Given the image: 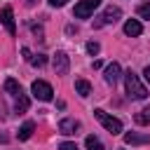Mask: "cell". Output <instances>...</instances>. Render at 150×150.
<instances>
[{"instance_id": "1", "label": "cell", "mask_w": 150, "mask_h": 150, "mask_svg": "<svg viewBox=\"0 0 150 150\" xmlns=\"http://www.w3.org/2000/svg\"><path fill=\"white\" fill-rule=\"evenodd\" d=\"M124 87H127L129 98H134V101H143V98L148 96V89L143 87L141 77H138L134 70H127V73H124Z\"/></svg>"}, {"instance_id": "2", "label": "cell", "mask_w": 150, "mask_h": 150, "mask_svg": "<svg viewBox=\"0 0 150 150\" xmlns=\"http://www.w3.org/2000/svg\"><path fill=\"white\" fill-rule=\"evenodd\" d=\"M94 117L105 127V131H110L112 136H117V134H122V122L117 120V117H112V115H108L105 110H101V108H96L94 110Z\"/></svg>"}, {"instance_id": "3", "label": "cell", "mask_w": 150, "mask_h": 150, "mask_svg": "<svg viewBox=\"0 0 150 150\" xmlns=\"http://www.w3.org/2000/svg\"><path fill=\"white\" fill-rule=\"evenodd\" d=\"M30 91H33V96H35L38 101H52V98H54V89H52V84L45 82V80H35V82L30 84Z\"/></svg>"}, {"instance_id": "4", "label": "cell", "mask_w": 150, "mask_h": 150, "mask_svg": "<svg viewBox=\"0 0 150 150\" xmlns=\"http://www.w3.org/2000/svg\"><path fill=\"white\" fill-rule=\"evenodd\" d=\"M98 5H101V0H82V2H77V5H75L73 14H75L77 19H89Z\"/></svg>"}, {"instance_id": "5", "label": "cell", "mask_w": 150, "mask_h": 150, "mask_svg": "<svg viewBox=\"0 0 150 150\" xmlns=\"http://www.w3.org/2000/svg\"><path fill=\"white\" fill-rule=\"evenodd\" d=\"M120 19H122V9H120V7H108V9L94 21V26L101 28V26H105V23H115V21H120Z\"/></svg>"}, {"instance_id": "6", "label": "cell", "mask_w": 150, "mask_h": 150, "mask_svg": "<svg viewBox=\"0 0 150 150\" xmlns=\"http://www.w3.org/2000/svg\"><path fill=\"white\" fill-rule=\"evenodd\" d=\"M0 23L7 28V33H9V35H14V33H16V23H14V12H12V7H5V9L0 12Z\"/></svg>"}, {"instance_id": "7", "label": "cell", "mask_w": 150, "mask_h": 150, "mask_svg": "<svg viewBox=\"0 0 150 150\" xmlns=\"http://www.w3.org/2000/svg\"><path fill=\"white\" fill-rule=\"evenodd\" d=\"M68 66H70L68 54L66 52H56L54 54V70H56V75H66L68 73Z\"/></svg>"}, {"instance_id": "8", "label": "cell", "mask_w": 150, "mask_h": 150, "mask_svg": "<svg viewBox=\"0 0 150 150\" xmlns=\"http://www.w3.org/2000/svg\"><path fill=\"white\" fill-rule=\"evenodd\" d=\"M77 129H80V122L73 117H66L59 122V134H63V136H73V134H77Z\"/></svg>"}, {"instance_id": "9", "label": "cell", "mask_w": 150, "mask_h": 150, "mask_svg": "<svg viewBox=\"0 0 150 150\" xmlns=\"http://www.w3.org/2000/svg\"><path fill=\"white\" fill-rule=\"evenodd\" d=\"M124 143L127 145H143V143H150V136L138 134V131H129V134H124Z\"/></svg>"}, {"instance_id": "10", "label": "cell", "mask_w": 150, "mask_h": 150, "mask_svg": "<svg viewBox=\"0 0 150 150\" xmlns=\"http://www.w3.org/2000/svg\"><path fill=\"white\" fill-rule=\"evenodd\" d=\"M120 73H122L120 63H115V61H112V63L105 68V75H103V77H105V82H108V84H115V82L120 80Z\"/></svg>"}, {"instance_id": "11", "label": "cell", "mask_w": 150, "mask_h": 150, "mask_svg": "<svg viewBox=\"0 0 150 150\" xmlns=\"http://www.w3.org/2000/svg\"><path fill=\"white\" fill-rule=\"evenodd\" d=\"M124 33H127L129 38H138V35L143 33V26H141V21H136V19H129V21L124 23Z\"/></svg>"}, {"instance_id": "12", "label": "cell", "mask_w": 150, "mask_h": 150, "mask_svg": "<svg viewBox=\"0 0 150 150\" xmlns=\"http://www.w3.org/2000/svg\"><path fill=\"white\" fill-rule=\"evenodd\" d=\"M5 91H7V94H12L14 98L23 94V89H21V84H19V82H16L14 77H7V80H5Z\"/></svg>"}, {"instance_id": "13", "label": "cell", "mask_w": 150, "mask_h": 150, "mask_svg": "<svg viewBox=\"0 0 150 150\" xmlns=\"http://www.w3.org/2000/svg\"><path fill=\"white\" fill-rule=\"evenodd\" d=\"M75 91H77L82 98H87V96L91 94V84H89L87 80H75Z\"/></svg>"}, {"instance_id": "14", "label": "cell", "mask_w": 150, "mask_h": 150, "mask_svg": "<svg viewBox=\"0 0 150 150\" xmlns=\"http://www.w3.org/2000/svg\"><path fill=\"white\" fill-rule=\"evenodd\" d=\"M33 131H35V122H26V124L19 129L16 136H19V141H28V138L33 136Z\"/></svg>"}, {"instance_id": "15", "label": "cell", "mask_w": 150, "mask_h": 150, "mask_svg": "<svg viewBox=\"0 0 150 150\" xmlns=\"http://www.w3.org/2000/svg\"><path fill=\"white\" fill-rule=\"evenodd\" d=\"M84 145H87V150H105V148H103V143H101L94 134H89V136L84 138Z\"/></svg>"}, {"instance_id": "16", "label": "cell", "mask_w": 150, "mask_h": 150, "mask_svg": "<svg viewBox=\"0 0 150 150\" xmlns=\"http://www.w3.org/2000/svg\"><path fill=\"white\" fill-rule=\"evenodd\" d=\"M134 122H136V124H148V122H150V108H143L141 112H136V115H134Z\"/></svg>"}, {"instance_id": "17", "label": "cell", "mask_w": 150, "mask_h": 150, "mask_svg": "<svg viewBox=\"0 0 150 150\" xmlns=\"http://www.w3.org/2000/svg\"><path fill=\"white\" fill-rule=\"evenodd\" d=\"M16 112H26L28 110V96L26 94H21V96H16Z\"/></svg>"}, {"instance_id": "18", "label": "cell", "mask_w": 150, "mask_h": 150, "mask_svg": "<svg viewBox=\"0 0 150 150\" xmlns=\"http://www.w3.org/2000/svg\"><path fill=\"white\" fill-rule=\"evenodd\" d=\"M30 63H33L35 68H42V66L47 63V56H45V54H38V56H33V59H30Z\"/></svg>"}, {"instance_id": "19", "label": "cell", "mask_w": 150, "mask_h": 150, "mask_svg": "<svg viewBox=\"0 0 150 150\" xmlns=\"http://www.w3.org/2000/svg\"><path fill=\"white\" fill-rule=\"evenodd\" d=\"M136 12H138V16H141V19H148V21H150V2H148V5H141Z\"/></svg>"}, {"instance_id": "20", "label": "cell", "mask_w": 150, "mask_h": 150, "mask_svg": "<svg viewBox=\"0 0 150 150\" xmlns=\"http://www.w3.org/2000/svg\"><path fill=\"white\" fill-rule=\"evenodd\" d=\"M98 49H101V47H98V42H94V40H91V42H87V52H89L91 56H94V54H98Z\"/></svg>"}, {"instance_id": "21", "label": "cell", "mask_w": 150, "mask_h": 150, "mask_svg": "<svg viewBox=\"0 0 150 150\" xmlns=\"http://www.w3.org/2000/svg\"><path fill=\"white\" fill-rule=\"evenodd\" d=\"M59 150H77V145H75V143H70V141H63V143L59 145Z\"/></svg>"}, {"instance_id": "22", "label": "cell", "mask_w": 150, "mask_h": 150, "mask_svg": "<svg viewBox=\"0 0 150 150\" xmlns=\"http://www.w3.org/2000/svg\"><path fill=\"white\" fill-rule=\"evenodd\" d=\"M21 54H23V59H26V61H30V59H33V54H30V49H28V47H23V49H21Z\"/></svg>"}, {"instance_id": "23", "label": "cell", "mask_w": 150, "mask_h": 150, "mask_svg": "<svg viewBox=\"0 0 150 150\" xmlns=\"http://www.w3.org/2000/svg\"><path fill=\"white\" fill-rule=\"evenodd\" d=\"M66 2H68V0H49V5H52V7H63Z\"/></svg>"}, {"instance_id": "24", "label": "cell", "mask_w": 150, "mask_h": 150, "mask_svg": "<svg viewBox=\"0 0 150 150\" xmlns=\"http://www.w3.org/2000/svg\"><path fill=\"white\" fill-rule=\"evenodd\" d=\"M143 75H145V80L150 82V66H145V70H143Z\"/></svg>"}, {"instance_id": "25", "label": "cell", "mask_w": 150, "mask_h": 150, "mask_svg": "<svg viewBox=\"0 0 150 150\" xmlns=\"http://www.w3.org/2000/svg\"><path fill=\"white\" fill-rule=\"evenodd\" d=\"M148 2H150V0H148Z\"/></svg>"}]
</instances>
